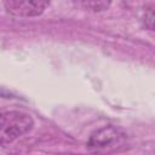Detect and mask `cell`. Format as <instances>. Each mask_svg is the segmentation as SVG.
<instances>
[{"mask_svg":"<svg viewBox=\"0 0 155 155\" xmlns=\"http://www.w3.org/2000/svg\"><path fill=\"white\" fill-rule=\"evenodd\" d=\"M78 6L91 12H102L109 8L111 0H73Z\"/></svg>","mask_w":155,"mask_h":155,"instance_id":"4","label":"cell"},{"mask_svg":"<svg viewBox=\"0 0 155 155\" xmlns=\"http://www.w3.org/2000/svg\"><path fill=\"white\" fill-rule=\"evenodd\" d=\"M34 126L33 117L24 111L7 110L0 113V144L6 147L28 133Z\"/></svg>","mask_w":155,"mask_h":155,"instance_id":"1","label":"cell"},{"mask_svg":"<svg viewBox=\"0 0 155 155\" xmlns=\"http://www.w3.org/2000/svg\"><path fill=\"white\" fill-rule=\"evenodd\" d=\"M2 4L10 15L30 18L42 15L50 5V0H2Z\"/></svg>","mask_w":155,"mask_h":155,"instance_id":"3","label":"cell"},{"mask_svg":"<svg viewBox=\"0 0 155 155\" xmlns=\"http://www.w3.org/2000/svg\"><path fill=\"white\" fill-rule=\"evenodd\" d=\"M127 144V134L115 126H104L91 133L86 148L94 153L120 151Z\"/></svg>","mask_w":155,"mask_h":155,"instance_id":"2","label":"cell"}]
</instances>
